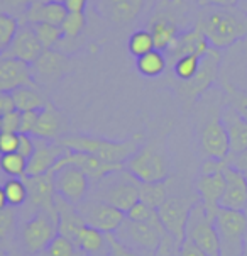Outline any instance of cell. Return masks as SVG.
I'll return each instance as SVG.
<instances>
[{
	"label": "cell",
	"mask_w": 247,
	"mask_h": 256,
	"mask_svg": "<svg viewBox=\"0 0 247 256\" xmlns=\"http://www.w3.org/2000/svg\"><path fill=\"white\" fill-rule=\"evenodd\" d=\"M42 51H44V48L39 42L36 32H34V28L31 24H22L19 26L14 39L8 44L3 56H10V58L32 64L42 54Z\"/></svg>",
	"instance_id": "cell-19"
},
{
	"label": "cell",
	"mask_w": 247,
	"mask_h": 256,
	"mask_svg": "<svg viewBox=\"0 0 247 256\" xmlns=\"http://www.w3.org/2000/svg\"><path fill=\"white\" fill-rule=\"evenodd\" d=\"M241 256H247V234L244 238V244H242V254Z\"/></svg>",
	"instance_id": "cell-57"
},
{
	"label": "cell",
	"mask_w": 247,
	"mask_h": 256,
	"mask_svg": "<svg viewBox=\"0 0 247 256\" xmlns=\"http://www.w3.org/2000/svg\"><path fill=\"white\" fill-rule=\"evenodd\" d=\"M68 164L80 168V170L90 178V182H95V184H97V182H100L103 176H107V175H110V173H114L117 170H122V168H124V164L105 163V162H102L100 158H97V156H93V154L78 153V151H68L66 150V153H64L61 158L58 160V163L54 164V168L51 172L58 170V168H61V166H68Z\"/></svg>",
	"instance_id": "cell-13"
},
{
	"label": "cell",
	"mask_w": 247,
	"mask_h": 256,
	"mask_svg": "<svg viewBox=\"0 0 247 256\" xmlns=\"http://www.w3.org/2000/svg\"><path fill=\"white\" fill-rule=\"evenodd\" d=\"M107 236H108V242H110V253L107 256H142L139 253H136V251L125 248L124 244H120V242L115 240L114 232H108Z\"/></svg>",
	"instance_id": "cell-48"
},
{
	"label": "cell",
	"mask_w": 247,
	"mask_h": 256,
	"mask_svg": "<svg viewBox=\"0 0 247 256\" xmlns=\"http://www.w3.org/2000/svg\"><path fill=\"white\" fill-rule=\"evenodd\" d=\"M149 32L154 41V50L163 51V53L170 50L178 34H180L176 22L168 14L154 16L149 22Z\"/></svg>",
	"instance_id": "cell-27"
},
{
	"label": "cell",
	"mask_w": 247,
	"mask_h": 256,
	"mask_svg": "<svg viewBox=\"0 0 247 256\" xmlns=\"http://www.w3.org/2000/svg\"><path fill=\"white\" fill-rule=\"evenodd\" d=\"M54 206H56V214H58V234H61V236L68 238V240L75 242L78 232L83 229V226H86L85 220L81 219L76 206L66 202L59 195H56Z\"/></svg>",
	"instance_id": "cell-26"
},
{
	"label": "cell",
	"mask_w": 247,
	"mask_h": 256,
	"mask_svg": "<svg viewBox=\"0 0 247 256\" xmlns=\"http://www.w3.org/2000/svg\"><path fill=\"white\" fill-rule=\"evenodd\" d=\"M19 134L17 132H0V154L17 153Z\"/></svg>",
	"instance_id": "cell-45"
},
{
	"label": "cell",
	"mask_w": 247,
	"mask_h": 256,
	"mask_svg": "<svg viewBox=\"0 0 247 256\" xmlns=\"http://www.w3.org/2000/svg\"><path fill=\"white\" fill-rule=\"evenodd\" d=\"M3 192H5L7 204L10 207H20L27 200V188H25L22 178H8L3 184Z\"/></svg>",
	"instance_id": "cell-40"
},
{
	"label": "cell",
	"mask_w": 247,
	"mask_h": 256,
	"mask_svg": "<svg viewBox=\"0 0 247 256\" xmlns=\"http://www.w3.org/2000/svg\"><path fill=\"white\" fill-rule=\"evenodd\" d=\"M225 90H227V104L247 120V90H241L231 84H225Z\"/></svg>",
	"instance_id": "cell-43"
},
{
	"label": "cell",
	"mask_w": 247,
	"mask_h": 256,
	"mask_svg": "<svg viewBox=\"0 0 247 256\" xmlns=\"http://www.w3.org/2000/svg\"><path fill=\"white\" fill-rule=\"evenodd\" d=\"M53 182L56 195H59L66 202L78 206L85 200L90 190V178L76 166H61L53 172Z\"/></svg>",
	"instance_id": "cell-12"
},
{
	"label": "cell",
	"mask_w": 247,
	"mask_h": 256,
	"mask_svg": "<svg viewBox=\"0 0 247 256\" xmlns=\"http://www.w3.org/2000/svg\"><path fill=\"white\" fill-rule=\"evenodd\" d=\"M195 190H197V195L200 198V202L203 204V207H205L207 214L215 219L217 212L220 209L219 207L220 197H222L225 190L224 170L210 173V175H200L197 182H195Z\"/></svg>",
	"instance_id": "cell-21"
},
{
	"label": "cell",
	"mask_w": 247,
	"mask_h": 256,
	"mask_svg": "<svg viewBox=\"0 0 247 256\" xmlns=\"http://www.w3.org/2000/svg\"><path fill=\"white\" fill-rule=\"evenodd\" d=\"M8 204H7V197H5V192H3V186H0V210L7 209Z\"/></svg>",
	"instance_id": "cell-56"
},
{
	"label": "cell",
	"mask_w": 247,
	"mask_h": 256,
	"mask_svg": "<svg viewBox=\"0 0 247 256\" xmlns=\"http://www.w3.org/2000/svg\"><path fill=\"white\" fill-rule=\"evenodd\" d=\"M200 198H190V197H168L161 206L158 207V216L161 220L163 228L168 234H171L175 240L180 242L186 238V224H188L190 212L193 206Z\"/></svg>",
	"instance_id": "cell-10"
},
{
	"label": "cell",
	"mask_w": 247,
	"mask_h": 256,
	"mask_svg": "<svg viewBox=\"0 0 247 256\" xmlns=\"http://www.w3.org/2000/svg\"><path fill=\"white\" fill-rule=\"evenodd\" d=\"M27 256H34V254H27Z\"/></svg>",
	"instance_id": "cell-62"
},
{
	"label": "cell",
	"mask_w": 247,
	"mask_h": 256,
	"mask_svg": "<svg viewBox=\"0 0 247 256\" xmlns=\"http://www.w3.org/2000/svg\"><path fill=\"white\" fill-rule=\"evenodd\" d=\"M66 153V150L58 141H46L36 138V150L27 160L25 176H37L49 173L58 163V160Z\"/></svg>",
	"instance_id": "cell-20"
},
{
	"label": "cell",
	"mask_w": 247,
	"mask_h": 256,
	"mask_svg": "<svg viewBox=\"0 0 247 256\" xmlns=\"http://www.w3.org/2000/svg\"><path fill=\"white\" fill-rule=\"evenodd\" d=\"M142 132L134 134L132 138L125 141H110L103 138L93 136H63L58 142L68 151H78V153H88L102 162L110 164H125L131 156L136 154V151L142 146Z\"/></svg>",
	"instance_id": "cell-2"
},
{
	"label": "cell",
	"mask_w": 247,
	"mask_h": 256,
	"mask_svg": "<svg viewBox=\"0 0 247 256\" xmlns=\"http://www.w3.org/2000/svg\"><path fill=\"white\" fill-rule=\"evenodd\" d=\"M225 168V160H214V158H207L202 163L200 168V175H210V173L222 172Z\"/></svg>",
	"instance_id": "cell-51"
},
{
	"label": "cell",
	"mask_w": 247,
	"mask_h": 256,
	"mask_svg": "<svg viewBox=\"0 0 247 256\" xmlns=\"http://www.w3.org/2000/svg\"><path fill=\"white\" fill-rule=\"evenodd\" d=\"M139 184L141 182L136 176H132L125 168H122L97 182L90 197L107 202L108 206L125 214L134 204L139 202Z\"/></svg>",
	"instance_id": "cell-3"
},
{
	"label": "cell",
	"mask_w": 247,
	"mask_h": 256,
	"mask_svg": "<svg viewBox=\"0 0 247 256\" xmlns=\"http://www.w3.org/2000/svg\"><path fill=\"white\" fill-rule=\"evenodd\" d=\"M39 110H29V112H20V126H19V134H29L32 136L34 129L37 124Z\"/></svg>",
	"instance_id": "cell-44"
},
{
	"label": "cell",
	"mask_w": 247,
	"mask_h": 256,
	"mask_svg": "<svg viewBox=\"0 0 247 256\" xmlns=\"http://www.w3.org/2000/svg\"><path fill=\"white\" fill-rule=\"evenodd\" d=\"M168 198L166 184L163 182H151V184H139V200L147 206L158 209Z\"/></svg>",
	"instance_id": "cell-33"
},
{
	"label": "cell",
	"mask_w": 247,
	"mask_h": 256,
	"mask_svg": "<svg viewBox=\"0 0 247 256\" xmlns=\"http://www.w3.org/2000/svg\"><path fill=\"white\" fill-rule=\"evenodd\" d=\"M239 0H198L202 7L207 6H220V7H231V6H237Z\"/></svg>",
	"instance_id": "cell-55"
},
{
	"label": "cell",
	"mask_w": 247,
	"mask_h": 256,
	"mask_svg": "<svg viewBox=\"0 0 247 256\" xmlns=\"http://www.w3.org/2000/svg\"><path fill=\"white\" fill-rule=\"evenodd\" d=\"M164 234H166L164 228L136 222V220L125 218L120 228L114 232V236L125 248L136 251L142 256H156Z\"/></svg>",
	"instance_id": "cell-4"
},
{
	"label": "cell",
	"mask_w": 247,
	"mask_h": 256,
	"mask_svg": "<svg viewBox=\"0 0 247 256\" xmlns=\"http://www.w3.org/2000/svg\"><path fill=\"white\" fill-rule=\"evenodd\" d=\"M12 98H14L15 110L19 112H29V110H41L46 106L47 100L44 95L39 94L34 86H20V88L12 90Z\"/></svg>",
	"instance_id": "cell-30"
},
{
	"label": "cell",
	"mask_w": 247,
	"mask_h": 256,
	"mask_svg": "<svg viewBox=\"0 0 247 256\" xmlns=\"http://www.w3.org/2000/svg\"><path fill=\"white\" fill-rule=\"evenodd\" d=\"M36 256H85V254L78 250V246L71 240L61 236V234H56L54 240L46 246V250Z\"/></svg>",
	"instance_id": "cell-34"
},
{
	"label": "cell",
	"mask_w": 247,
	"mask_h": 256,
	"mask_svg": "<svg viewBox=\"0 0 247 256\" xmlns=\"http://www.w3.org/2000/svg\"><path fill=\"white\" fill-rule=\"evenodd\" d=\"M124 168L136 176L141 184H151V182H163L168 176V163L166 156L159 150L158 144L149 142V144L141 146L136 151V154L125 162Z\"/></svg>",
	"instance_id": "cell-6"
},
{
	"label": "cell",
	"mask_w": 247,
	"mask_h": 256,
	"mask_svg": "<svg viewBox=\"0 0 247 256\" xmlns=\"http://www.w3.org/2000/svg\"><path fill=\"white\" fill-rule=\"evenodd\" d=\"M34 28V32L41 42V46L44 50H53L54 46H58L59 42L63 41V31L59 26H53V24H31Z\"/></svg>",
	"instance_id": "cell-37"
},
{
	"label": "cell",
	"mask_w": 247,
	"mask_h": 256,
	"mask_svg": "<svg viewBox=\"0 0 247 256\" xmlns=\"http://www.w3.org/2000/svg\"><path fill=\"white\" fill-rule=\"evenodd\" d=\"M22 180L25 188H27V200L34 209L44 210L58 219L54 206L56 190L53 182V172L37 176H22Z\"/></svg>",
	"instance_id": "cell-14"
},
{
	"label": "cell",
	"mask_w": 247,
	"mask_h": 256,
	"mask_svg": "<svg viewBox=\"0 0 247 256\" xmlns=\"http://www.w3.org/2000/svg\"><path fill=\"white\" fill-rule=\"evenodd\" d=\"M17 29H19V22L14 16L0 12V54L5 53L8 44L14 39Z\"/></svg>",
	"instance_id": "cell-41"
},
{
	"label": "cell",
	"mask_w": 247,
	"mask_h": 256,
	"mask_svg": "<svg viewBox=\"0 0 247 256\" xmlns=\"http://www.w3.org/2000/svg\"><path fill=\"white\" fill-rule=\"evenodd\" d=\"M125 218L131 219V220H136V222H144V224H151V226H156V228H163L161 220H159V216H158V209L154 207L147 206L144 202H137L125 212Z\"/></svg>",
	"instance_id": "cell-36"
},
{
	"label": "cell",
	"mask_w": 247,
	"mask_h": 256,
	"mask_svg": "<svg viewBox=\"0 0 247 256\" xmlns=\"http://www.w3.org/2000/svg\"><path fill=\"white\" fill-rule=\"evenodd\" d=\"M85 24H86L85 12H68L59 28H61L63 36L66 39H75L85 29Z\"/></svg>",
	"instance_id": "cell-42"
},
{
	"label": "cell",
	"mask_w": 247,
	"mask_h": 256,
	"mask_svg": "<svg viewBox=\"0 0 247 256\" xmlns=\"http://www.w3.org/2000/svg\"><path fill=\"white\" fill-rule=\"evenodd\" d=\"M0 132H2V116H0Z\"/></svg>",
	"instance_id": "cell-60"
},
{
	"label": "cell",
	"mask_w": 247,
	"mask_h": 256,
	"mask_svg": "<svg viewBox=\"0 0 247 256\" xmlns=\"http://www.w3.org/2000/svg\"><path fill=\"white\" fill-rule=\"evenodd\" d=\"M12 110H15L12 94L10 92H0V116H5Z\"/></svg>",
	"instance_id": "cell-52"
},
{
	"label": "cell",
	"mask_w": 247,
	"mask_h": 256,
	"mask_svg": "<svg viewBox=\"0 0 247 256\" xmlns=\"http://www.w3.org/2000/svg\"><path fill=\"white\" fill-rule=\"evenodd\" d=\"M166 64H168V58L163 51L153 50L149 53L142 54L137 58V70L142 76L147 78H156L159 75H163L164 70H166Z\"/></svg>",
	"instance_id": "cell-31"
},
{
	"label": "cell",
	"mask_w": 247,
	"mask_h": 256,
	"mask_svg": "<svg viewBox=\"0 0 247 256\" xmlns=\"http://www.w3.org/2000/svg\"><path fill=\"white\" fill-rule=\"evenodd\" d=\"M66 14H68V10H66V7H64V4L34 0L31 6L27 7V10L22 14V17L25 19V24L61 26Z\"/></svg>",
	"instance_id": "cell-25"
},
{
	"label": "cell",
	"mask_w": 247,
	"mask_h": 256,
	"mask_svg": "<svg viewBox=\"0 0 247 256\" xmlns=\"http://www.w3.org/2000/svg\"><path fill=\"white\" fill-rule=\"evenodd\" d=\"M127 48H129V53L136 58L139 56L149 53V51L154 50V41H153V36H151L149 29H139L129 38V42H127Z\"/></svg>",
	"instance_id": "cell-39"
},
{
	"label": "cell",
	"mask_w": 247,
	"mask_h": 256,
	"mask_svg": "<svg viewBox=\"0 0 247 256\" xmlns=\"http://www.w3.org/2000/svg\"><path fill=\"white\" fill-rule=\"evenodd\" d=\"M20 86L37 88L31 64L10 58V56L0 54V92H12Z\"/></svg>",
	"instance_id": "cell-17"
},
{
	"label": "cell",
	"mask_w": 247,
	"mask_h": 256,
	"mask_svg": "<svg viewBox=\"0 0 247 256\" xmlns=\"http://www.w3.org/2000/svg\"><path fill=\"white\" fill-rule=\"evenodd\" d=\"M220 119H222L229 136L231 154L247 150V120L244 117H241L234 107L225 104V107L220 110Z\"/></svg>",
	"instance_id": "cell-24"
},
{
	"label": "cell",
	"mask_w": 247,
	"mask_h": 256,
	"mask_svg": "<svg viewBox=\"0 0 247 256\" xmlns=\"http://www.w3.org/2000/svg\"><path fill=\"white\" fill-rule=\"evenodd\" d=\"M186 240L193 241L209 256H222L215 219L207 214L205 207L200 200L195 204L192 212H190L188 224H186Z\"/></svg>",
	"instance_id": "cell-8"
},
{
	"label": "cell",
	"mask_w": 247,
	"mask_h": 256,
	"mask_svg": "<svg viewBox=\"0 0 247 256\" xmlns=\"http://www.w3.org/2000/svg\"><path fill=\"white\" fill-rule=\"evenodd\" d=\"M0 256H17V254L12 253V251H2V250H0Z\"/></svg>",
	"instance_id": "cell-58"
},
{
	"label": "cell",
	"mask_w": 247,
	"mask_h": 256,
	"mask_svg": "<svg viewBox=\"0 0 247 256\" xmlns=\"http://www.w3.org/2000/svg\"><path fill=\"white\" fill-rule=\"evenodd\" d=\"M200 146L207 158L227 160V156L231 154L229 136L222 119H220V114L214 116L209 122L203 126L200 132Z\"/></svg>",
	"instance_id": "cell-16"
},
{
	"label": "cell",
	"mask_w": 247,
	"mask_h": 256,
	"mask_svg": "<svg viewBox=\"0 0 247 256\" xmlns=\"http://www.w3.org/2000/svg\"><path fill=\"white\" fill-rule=\"evenodd\" d=\"M224 176H225V190H224L222 197H220L219 207L220 209L244 210L246 212V209H247L246 175L225 163Z\"/></svg>",
	"instance_id": "cell-18"
},
{
	"label": "cell",
	"mask_w": 247,
	"mask_h": 256,
	"mask_svg": "<svg viewBox=\"0 0 247 256\" xmlns=\"http://www.w3.org/2000/svg\"><path fill=\"white\" fill-rule=\"evenodd\" d=\"M41 2H59V4H63L64 0H41Z\"/></svg>",
	"instance_id": "cell-59"
},
{
	"label": "cell",
	"mask_w": 247,
	"mask_h": 256,
	"mask_svg": "<svg viewBox=\"0 0 247 256\" xmlns=\"http://www.w3.org/2000/svg\"><path fill=\"white\" fill-rule=\"evenodd\" d=\"M0 168L10 178H22L25 176V168H27V160L19 153H8L0 156Z\"/></svg>",
	"instance_id": "cell-38"
},
{
	"label": "cell",
	"mask_w": 247,
	"mask_h": 256,
	"mask_svg": "<svg viewBox=\"0 0 247 256\" xmlns=\"http://www.w3.org/2000/svg\"><path fill=\"white\" fill-rule=\"evenodd\" d=\"M64 7L68 12H85L86 0H64Z\"/></svg>",
	"instance_id": "cell-54"
},
{
	"label": "cell",
	"mask_w": 247,
	"mask_h": 256,
	"mask_svg": "<svg viewBox=\"0 0 247 256\" xmlns=\"http://www.w3.org/2000/svg\"><path fill=\"white\" fill-rule=\"evenodd\" d=\"M219 66H220V51L212 48L209 53L202 58L200 70L197 72V75L192 80L188 82L178 80L175 84L178 97L190 107L215 82L217 75H219Z\"/></svg>",
	"instance_id": "cell-9"
},
{
	"label": "cell",
	"mask_w": 247,
	"mask_h": 256,
	"mask_svg": "<svg viewBox=\"0 0 247 256\" xmlns=\"http://www.w3.org/2000/svg\"><path fill=\"white\" fill-rule=\"evenodd\" d=\"M212 50L210 42L207 41V38L203 36V32L195 26L193 29L185 32H180L178 38L175 39L173 46L166 51V58H170L171 62H176L181 56H188V54H195L203 58L209 51Z\"/></svg>",
	"instance_id": "cell-22"
},
{
	"label": "cell",
	"mask_w": 247,
	"mask_h": 256,
	"mask_svg": "<svg viewBox=\"0 0 247 256\" xmlns=\"http://www.w3.org/2000/svg\"><path fill=\"white\" fill-rule=\"evenodd\" d=\"M68 128L66 116L63 114L59 109H56L51 102H47L41 110H39L37 124L34 129L32 136L37 140H46V141H58L59 138H63V132Z\"/></svg>",
	"instance_id": "cell-23"
},
{
	"label": "cell",
	"mask_w": 247,
	"mask_h": 256,
	"mask_svg": "<svg viewBox=\"0 0 247 256\" xmlns=\"http://www.w3.org/2000/svg\"><path fill=\"white\" fill-rule=\"evenodd\" d=\"M225 163H227L229 166L239 170L241 173H247V150L239 151V153H234V154H229L227 160H225Z\"/></svg>",
	"instance_id": "cell-49"
},
{
	"label": "cell",
	"mask_w": 247,
	"mask_h": 256,
	"mask_svg": "<svg viewBox=\"0 0 247 256\" xmlns=\"http://www.w3.org/2000/svg\"><path fill=\"white\" fill-rule=\"evenodd\" d=\"M34 82L42 86H47L61 78L70 68V60L66 54L54 50H44L42 54L31 64Z\"/></svg>",
	"instance_id": "cell-15"
},
{
	"label": "cell",
	"mask_w": 247,
	"mask_h": 256,
	"mask_svg": "<svg viewBox=\"0 0 247 256\" xmlns=\"http://www.w3.org/2000/svg\"><path fill=\"white\" fill-rule=\"evenodd\" d=\"M17 214L14 207L0 210V250L10 251L17 238Z\"/></svg>",
	"instance_id": "cell-32"
},
{
	"label": "cell",
	"mask_w": 247,
	"mask_h": 256,
	"mask_svg": "<svg viewBox=\"0 0 247 256\" xmlns=\"http://www.w3.org/2000/svg\"><path fill=\"white\" fill-rule=\"evenodd\" d=\"M76 209L86 226L107 234L115 232L125 220V214L122 210L108 206L107 202L97 200L93 197H86L85 200H81L76 206Z\"/></svg>",
	"instance_id": "cell-11"
},
{
	"label": "cell",
	"mask_w": 247,
	"mask_h": 256,
	"mask_svg": "<svg viewBox=\"0 0 247 256\" xmlns=\"http://www.w3.org/2000/svg\"><path fill=\"white\" fill-rule=\"evenodd\" d=\"M58 234V219L44 210H36L31 219L20 226L17 238L27 254H39Z\"/></svg>",
	"instance_id": "cell-5"
},
{
	"label": "cell",
	"mask_w": 247,
	"mask_h": 256,
	"mask_svg": "<svg viewBox=\"0 0 247 256\" xmlns=\"http://www.w3.org/2000/svg\"><path fill=\"white\" fill-rule=\"evenodd\" d=\"M75 244L85 256H107L110 253L107 232H102L90 226H83V229L78 232Z\"/></svg>",
	"instance_id": "cell-29"
},
{
	"label": "cell",
	"mask_w": 247,
	"mask_h": 256,
	"mask_svg": "<svg viewBox=\"0 0 247 256\" xmlns=\"http://www.w3.org/2000/svg\"><path fill=\"white\" fill-rule=\"evenodd\" d=\"M215 228L220 240L222 256H241L242 244L247 234V214L244 210L219 209L215 216Z\"/></svg>",
	"instance_id": "cell-7"
},
{
	"label": "cell",
	"mask_w": 247,
	"mask_h": 256,
	"mask_svg": "<svg viewBox=\"0 0 247 256\" xmlns=\"http://www.w3.org/2000/svg\"><path fill=\"white\" fill-rule=\"evenodd\" d=\"M20 126V112L12 110L8 114L2 116V132H17L19 134Z\"/></svg>",
	"instance_id": "cell-47"
},
{
	"label": "cell",
	"mask_w": 247,
	"mask_h": 256,
	"mask_svg": "<svg viewBox=\"0 0 247 256\" xmlns=\"http://www.w3.org/2000/svg\"><path fill=\"white\" fill-rule=\"evenodd\" d=\"M36 150V140L34 136H29V134H19V146H17V153L20 156H24L25 160H29Z\"/></svg>",
	"instance_id": "cell-46"
},
{
	"label": "cell",
	"mask_w": 247,
	"mask_h": 256,
	"mask_svg": "<svg viewBox=\"0 0 247 256\" xmlns=\"http://www.w3.org/2000/svg\"><path fill=\"white\" fill-rule=\"evenodd\" d=\"M244 175H246V182H247V173H244ZM246 214H247V209H246Z\"/></svg>",
	"instance_id": "cell-61"
},
{
	"label": "cell",
	"mask_w": 247,
	"mask_h": 256,
	"mask_svg": "<svg viewBox=\"0 0 247 256\" xmlns=\"http://www.w3.org/2000/svg\"><path fill=\"white\" fill-rule=\"evenodd\" d=\"M178 256H209V254L198 248L193 241H190V240H186V238H185V241L181 242L180 250H178Z\"/></svg>",
	"instance_id": "cell-50"
},
{
	"label": "cell",
	"mask_w": 247,
	"mask_h": 256,
	"mask_svg": "<svg viewBox=\"0 0 247 256\" xmlns=\"http://www.w3.org/2000/svg\"><path fill=\"white\" fill-rule=\"evenodd\" d=\"M197 28L214 50H227L247 39V10L237 6L202 7Z\"/></svg>",
	"instance_id": "cell-1"
},
{
	"label": "cell",
	"mask_w": 247,
	"mask_h": 256,
	"mask_svg": "<svg viewBox=\"0 0 247 256\" xmlns=\"http://www.w3.org/2000/svg\"><path fill=\"white\" fill-rule=\"evenodd\" d=\"M103 14L117 24H129L144 8V0H102Z\"/></svg>",
	"instance_id": "cell-28"
},
{
	"label": "cell",
	"mask_w": 247,
	"mask_h": 256,
	"mask_svg": "<svg viewBox=\"0 0 247 256\" xmlns=\"http://www.w3.org/2000/svg\"><path fill=\"white\" fill-rule=\"evenodd\" d=\"M202 58L195 54L181 56L176 62H173V73H175L176 80L180 82H188L197 75V72L200 70Z\"/></svg>",
	"instance_id": "cell-35"
},
{
	"label": "cell",
	"mask_w": 247,
	"mask_h": 256,
	"mask_svg": "<svg viewBox=\"0 0 247 256\" xmlns=\"http://www.w3.org/2000/svg\"><path fill=\"white\" fill-rule=\"evenodd\" d=\"M0 2L5 6L8 10H15V12H24L27 10V7L31 6L34 0H0Z\"/></svg>",
	"instance_id": "cell-53"
}]
</instances>
